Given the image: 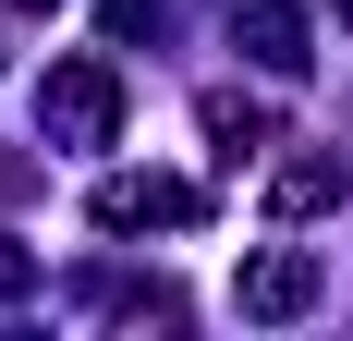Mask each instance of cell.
Wrapping results in <instances>:
<instances>
[{
    "mask_svg": "<svg viewBox=\"0 0 353 341\" xmlns=\"http://www.w3.org/2000/svg\"><path fill=\"white\" fill-rule=\"evenodd\" d=\"M244 37H256V61H268V73H292V61H305V12H292V0H256V12H244Z\"/></svg>",
    "mask_w": 353,
    "mask_h": 341,
    "instance_id": "obj_4",
    "label": "cell"
},
{
    "mask_svg": "<svg viewBox=\"0 0 353 341\" xmlns=\"http://www.w3.org/2000/svg\"><path fill=\"white\" fill-rule=\"evenodd\" d=\"M329 12H341V25H353V0H329Z\"/></svg>",
    "mask_w": 353,
    "mask_h": 341,
    "instance_id": "obj_7",
    "label": "cell"
},
{
    "mask_svg": "<svg viewBox=\"0 0 353 341\" xmlns=\"http://www.w3.org/2000/svg\"><path fill=\"white\" fill-rule=\"evenodd\" d=\"M25 12H49V0H25Z\"/></svg>",
    "mask_w": 353,
    "mask_h": 341,
    "instance_id": "obj_8",
    "label": "cell"
},
{
    "mask_svg": "<svg viewBox=\"0 0 353 341\" xmlns=\"http://www.w3.org/2000/svg\"><path fill=\"white\" fill-rule=\"evenodd\" d=\"M37 110H49L61 135H85V146H98L110 122H122V86H110L98 61H61V73H49V98H37Z\"/></svg>",
    "mask_w": 353,
    "mask_h": 341,
    "instance_id": "obj_1",
    "label": "cell"
},
{
    "mask_svg": "<svg viewBox=\"0 0 353 341\" xmlns=\"http://www.w3.org/2000/svg\"><path fill=\"white\" fill-rule=\"evenodd\" d=\"M25 280H37V256H25V244H0V305H12Z\"/></svg>",
    "mask_w": 353,
    "mask_h": 341,
    "instance_id": "obj_6",
    "label": "cell"
},
{
    "mask_svg": "<svg viewBox=\"0 0 353 341\" xmlns=\"http://www.w3.org/2000/svg\"><path fill=\"white\" fill-rule=\"evenodd\" d=\"M98 220H110V232H146V220H195V183H171V170H122V183H98Z\"/></svg>",
    "mask_w": 353,
    "mask_h": 341,
    "instance_id": "obj_2",
    "label": "cell"
},
{
    "mask_svg": "<svg viewBox=\"0 0 353 341\" xmlns=\"http://www.w3.org/2000/svg\"><path fill=\"white\" fill-rule=\"evenodd\" d=\"M232 305L244 317H305L317 305V256H256V269L232 280Z\"/></svg>",
    "mask_w": 353,
    "mask_h": 341,
    "instance_id": "obj_3",
    "label": "cell"
},
{
    "mask_svg": "<svg viewBox=\"0 0 353 341\" xmlns=\"http://www.w3.org/2000/svg\"><path fill=\"white\" fill-rule=\"evenodd\" d=\"M268 195H281V220H305V207H329V195H341V159H292Z\"/></svg>",
    "mask_w": 353,
    "mask_h": 341,
    "instance_id": "obj_5",
    "label": "cell"
}]
</instances>
